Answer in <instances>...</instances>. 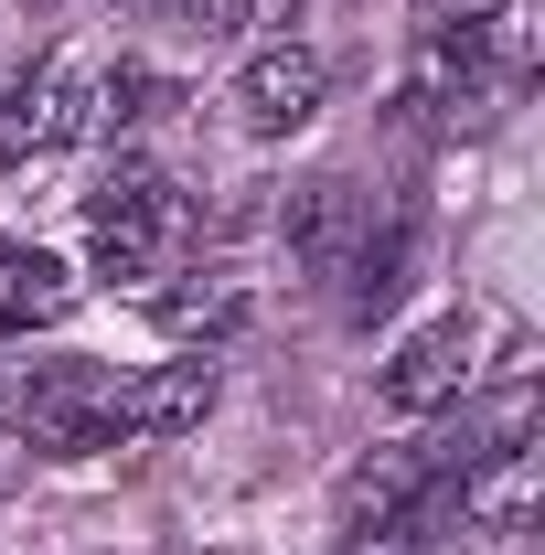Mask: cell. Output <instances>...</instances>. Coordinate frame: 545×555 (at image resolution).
<instances>
[{"label":"cell","mask_w":545,"mask_h":555,"mask_svg":"<svg viewBox=\"0 0 545 555\" xmlns=\"http://www.w3.org/2000/svg\"><path fill=\"white\" fill-rule=\"evenodd\" d=\"M11 427L43 460H97L118 438V374L107 363H22L11 374Z\"/></svg>","instance_id":"obj_1"},{"label":"cell","mask_w":545,"mask_h":555,"mask_svg":"<svg viewBox=\"0 0 545 555\" xmlns=\"http://www.w3.org/2000/svg\"><path fill=\"white\" fill-rule=\"evenodd\" d=\"M86 235H97V278H150L161 268V235H172V182H161V160H118V171L86 193Z\"/></svg>","instance_id":"obj_2"},{"label":"cell","mask_w":545,"mask_h":555,"mask_svg":"<svg viewBox=\"0 0 545 555\" xmlns=\"http://www.w3.org/2000/svg\"><path fill=\"white\" fill-rule=\"evenodd\" d=\"M86 129H97V75L75 65V54L11 75V96H0V160H54Z\"/></svg>","instance_id":"obj_3"},{"label":"cell","mask_w":545,"mask_h":555,"mask_svg":"<svg viewBox=\"0 0 545 555\" xmlns=\"http://www.w3.org/2000/svg\"><path fill=\"white\" fill-rule=\"evenodd\" d=\"M364 224H375V204L353 193V171H310L278 204V235H289V268L300 278H342V257L364 246Z\"/></svg>","instance_id":"obj_4"},{"label":"cell","mask_w":545,"mask_h":555,"mask_svg":"<svg viewBox=\"0 0 545 555\" xmlns=\"http://www.w3.org/2000/svg\"><path fill=\"white\" fill-rule=\"evenodd\" d=\"M321 54L310 43H268V54H246L236 65V129L246 139H289V129H310L321 118Z\"/></svg>","instance_id":"obj_5"},{"label":"cell","mask_w":545,"mask_h":555,"mask_svg":"<svg viewBox=\"0 0 545 555\" xmlns=\"http://www.w3.org/2000/svg\"><path fill=\"white\" fill-rule=\"evenodd\" d=\"M471 352H481V321H460V310H449V321H428V332L385 363V385H375L385 416H439V406H460V385L481 374Z\"/></svg>","instance_id":"obj_6"},{"label":"cell","mask_w":545,"mask_h":555,"mask_svg":"<svg viewBox=\"0 0 545 555\" xmlns=\"http://www.w3.org/2000/svg\"><path fill=\"white\" fill-rule=\"evenodd\" d=\"M407 278H417V204H396L385 224H364V246L342 257V321L375 332V321L407 299Z\"/></svg>","instance_id":"obj_7"},{"label":"cell","mask_w":545,"mask_h":555,"mask_svg":"<svg viewBox=\"0 0 545 555\" xmlns=\"http://www.w3.org/2000/svg\"><path fill=\"white\" fill-rule=\"evenodd\" d=\"M214 416V363L182 352V363H150L118 385V438H193Z\"/></svg>","instance_id":"obj_8"},{"label":"cell","mask_w":545,"mask_h":555,"mask_svg":"<svg viewBox=\"0 0 545 555\" xmlns=\"http://www.w3.org/2000/svg\"><path fill=\"white\" fill-rule=\"evenodd\" d=\"M535 502H545V449H535V438H524V449H492L481 470L449 481V513H460L471 534H524Z\"/></svg>","instance_id":"obj_9"},{"label":"cell","mask_w":545,"mask_h":555,"mask_svg":"<svg viewBox=\"0 0 545 555\" xmlns=\"http://www.w3.org/2000/svg\"><path fill=\"white\" fill-rule=\"evenodd\" d=\"M428 481H439V470H428L417 449H375V460H364V470H342V491H332L342 534H396V524L417 534V502H428Z\"/></svg>","instance_id":"obj_10"},{"label":"cell","mask_w":545,"mask_h":555,"mask_svg":"<svg viewBox=\"0 0 545 555\" xmlns=\"http://www.w3.org/2000/svg\"><path fill=\"white\" fill-rule=\"evenodd\" d=\"M150 321H161L172 343H225V332L246 321V288H236V278H182V288H150Z\"/></svg>","instance_id":"obj_11"},{"label":"cell","mask_w":545,"mask_h":555,"mask_svg":"<svg viewBox=\"0 0 545 555\" xmlns=\"http://www.w3.org/2000/svg\"><path fill=\"white\" fill-rule=\"evenodd\" d=\"M0 343H22V332H43V321H65L75 310V268H54V257H0Z\"/></svg>","instance_id":"obj_12"},{"label":"cell","mask_w":545,"mask_h":555,"mask_svg":"<svg viewBox=\"0 0 545 555\" xmlns=\"http://www.w3.org/2000/svg\"><path fill=\"white\" fill-rule=\"evenodd\" d=\"M161 107H182V96H172V75H150V65H118L97 86V118H107V129H139V118H161Z\"/></svg>","instance_id":"obj_13"},{"label":"cell","mask_w":545,"mask_h":555,"mask_svg":"<svg viewBox=\"0 0 545 555\" xmlns=\"http://www.w3.org/2000/svg\"><path fill=\"white\" fill-rule=\"evenodd\" d=\"M161 22H172L182 43H236V33L257 22V0H161Z\"/></svg>","instance_id":"obj_14"},{"label":"cell","mask_w":545,"mask_h":555,"mask_svg":"<svg viewBox=\"0 0 545 555\" xmlns=\"http://www.w3.org/2000/svg\"><path fill=\"white\" fill-rule=\"evenodd\" d=\"M11 470H22V460H11V449H0V491H11Z\"/></svg>","instance_id":"obj_15"},{"label":"cell","mask_w":545,"mask_h":555,"mask_svg":"<svg viewBox=\"0 0 545 555\" xmlns=\"http://www.w3.org/2000/svg\"><path fill=\"white\" fill-rule=\"evenodd\" d=\"M0 416H11V374H0Z\"/></svg>","instance_id":"obj_16"},{"label":"cell","mask_w":545,"mask_h":555,"mask_svg":"<svg viewBox=\"0 0 545 555\" xmlns=\"http://www.w3.org/2000/svg\"><path fill=\"white\" fill-rule=\"evenodd\" d=\"M33 11H54V0H33Z\"/></svg>","instance_id":"obj_17"}]
</instances>
